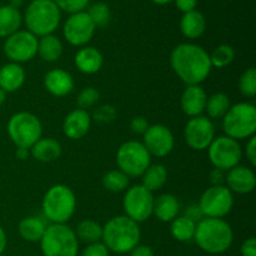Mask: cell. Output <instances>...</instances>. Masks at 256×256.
Wrapping results in <instances>:
<instances>
[{"instance_id":"cell-53","label":"cell","mask_w":256,"mask_h":256,"mask_svg":"<svg viewBox=\"0 0 256 256\" xmlns=\"http://www.w3.org/2000/svg\"></svg>"},{"instance_id":"cell-43","label":"cell","mask_w":256,"mask_h":256,"mask_svg":"<svg viewBox=\"0 0 256 256\" xmlns=\"http://www.w3.org/2000/svg\"><path fill=\"white\" fill-rule=\"evenodd\" d=\"M242 256H256V239L249 238L245 240L242 245Z\"/></svg>"},{"instance_id":"cell-45","label":"cell","mask_w":256,"mask_h":256,"mask_svg":"<svg viewBox=\"0 0 256 256\" xmlns=\"http://www.w3.org/2000/svg\"><path fill=\"white\" fill-rule=\"evenodd\" d=\"M185 216L192 219V222H195L196 224L202 219V218H204L198 205H190V206L186 209V212H185Z\"/></svg>"},{"instance_id":"cell-38","label":"cell","mask_w":256,"mask_h":256,"mask_svg":"<svg viewBox=\"0 0 256 256\" xmlns=\"http://www.w3.org/2000/svg\"><path fill=\"white\" fill-rule=\"evenodd\" d=\"M56 4L60 10L75 14V12H84L85 8L88 6L90 0H52Z\"/></svg>"},{"instance_id":"cell-28","label":"cell","mask_w":256,"mask_h":256,"mask_svg":"<svg viewBox=\"0 0 256 256\" xmlns=\"http://www.w3.org/2000/svg\"><path fill=\"white\" fill-rule=\"evenodd\" d=\"M22 25V14L10 5L0 6V38H8L16 32Z\"/></svg>"},{"instance_id":"cell-36","label":"cell","mask_w":256,"mask_h":256,"mask_svg":"<svg viewBox=\"0 0 256 256\" xmlns=\"http://www.w3.org/2000/svg\"><path fill=\"white\" fill-rule=\"evenodd\" d=\"M239 90L244 96L254 98L256 95V70L250 68L242 72L239 79Z\"/></svg>"},{"instance_id":"cell-49","label":"cell","mask_w":256,"mask_h":256,"mask_svg":"<svg viewBox=\"0 0 256 256\" xmlns=\"http://www.w3.org/2000/svg\"><path fill=\"white\" fill-rule=\"evenodd\" d=\"M29 149H25V148H16V152H15V155L19 160H25L29 156Z\"/></svg>"},{"instance_id":"cell-46","label":"cell","mask_w":256,"mask_h":256,"mask_svg":"<svg viewBox=\"0 0 256 256\" xmlns=\"http://www.w3.org/2000/svg\"><path fill=\"white\" fill-rule=\"evenodd\" d=\"M130 256H154V252L146 245H138L130 252Z\"/></svg>"},{"instance_id":"cell-18","label":"cell","mask_w":256,"mask_h":256,"mask_svg":"<svg viewBox=\"0 0 256 256\" xmlns=\"http://www.w3.org/2000/svg\"><path fill=\"white\" fill-rule=\"evenodd\" d=\"M92 126V116L86 110L75 109L70 112L62 122V132L69 139L78 140L84 138Z\"/></svg>"},{"instance_id":"cell-14","label":"cell","mask_w":256,"mask_h":256,"mask_svg":"<svg viewBox=\"0 0 256 256\" xmlns=\"http://www.w3.org/2000/svg\"><path fill=\"white\" fill-rule=\"evenodd\" d=\"M184 138L186 144L192 150L202 152L208 149L215 139L214 122L202 115L192 118L185 125Z\"/></svg>"},{"instance_id":"cell-8","label":"cell","mask_w":256,"mask_h":256,"mask_svg":"<svg viewBox=\"0 0 256 256\" xmlns=\"http://www.w3.org/2000/svg\"><path fill=\"white\" fill-rule=\"evenodd\" d=\"M8 135L16 148L29 149L42 138V125L39 118L32 112H20L8 122Z\"/></svg>"},{"instance_id":"cell-3","label":"cell","mask_w":256,"mask_h":256,"mask_svg":"<svg viewBox=\"0 0 256 256\" xmlns=\"http://www.w3.org/2000/svg\"><path fill=\"white\" fill-rule=\"evenodd\" d=\"M232 229L225 220L202 218L196 224L194 240L208 254H222L232 246Z\"/></svg>"},{"instance_id":"cell-4","label":"cell","mask_w":256,"mask_h":256,"mask_svg":"<svg viewBox=\"0 0 256 256\" xmlns=\"http://www.w3.org/2000/svg\"><path fill=\"white\" fill-rule=\"evenodd\" d=\"M42 214L52 224H66L76 209L74 192L64 184H56L45 192L42 202Z\"/></svg>"},{"instance_id":"cell-31","label":"cell","mask_w":256,"mask_h":256,"mask_svg":"<svg viewBox=\"0 0 256 256\" xmlns=\"http://www.w3.org/2000/svg\"><path fill=\"white\" fill-rule=\"evenodd\" d=\"M79 242L85 244H94L99 242L102 236V226L95 220L85 219L78 224L76 230H74Z\"/></svg>"},{"instance_id":"cell-32","label":"cell","mask_w":256,"mask_h":256,"mask_svg":"<svg viewBox=\"0 0 256 256\" xmlns=\"http://www.w3.org/2000/svg\"><path fill=\"white\" fill-rule=\"evenodd\" d=\"M230 106L232 105H230L229 96L224 92H216V94H212V96L208 98L205 110H206L208 118L210 120L222 119L226 114L228 110L230 109Z\"/></svg>"},{"instance_id":"cell-39","label":"cell","mask_w":256,"mask_h":256,"mask_svg":"<svg viewBox=\"0 0 256 256\" xmlns=\"http://www.w3.org/2000/svg\"><path fill=\"white\" fill-rule=\"evenodd\" d=\"M115 118H116V110H115L112 105H102V106H99L94 112L95 122H102V124L112 122Z\"/></svg>"},{"instance_id":"cell-48","label":"cell","mask_w":256,"mask_h":256,"mask_svg":"<svg viewBox=\"0 0 256 256\" xmlns=\"http://www.w3.org/2000/svg\"><path fill=\"white\" fill-rule=\"evenodd\" d=\"M8 245V238H6V232L5 230L0 226V256L2 255V252H5Z\"/></svg>"},{"instance_id":"cell-10","label":"cell","mask_w":256,"mask_h":256,"mask_svg":"<svg viewBox=\"0 0 256 256\" xmlns=\"http://www.w3.org/2000/svg\"><path fill=\"white\" fill-rule=\"evenodd\" d=\"M198 206L204 218L222 219L234 206V195L225 185H212L202 192Z\"/></svg>"},{"instance_id":"cell-30","label":"cell","mask_w":256,"mask_h":256,"mask_svg":"<svg viewBox=\"0 0 256 256\" xmlns=\"http://www.w3.org/2000/svg\"><path fill=\"white\" fill-rule=\"evenodd\" d=\"M195 229H196V222L185 215L176 216L170 222V232L178 242H188L194 239Z\"/></svg>"},{"instance_id":"cell-11","label":"cell","mask_w":256,"mask_h":256,"mask_svg":"<svg viewBox=\"0 0 256 256\" xmlns=\"http://www.w3.org/2000/svg\"><path fill=\"white\" fill-rule=\"evenodd\" d=\"M208 150L210 162L214 165L215 169H220L222 172H229L232 168L238 166L242 156L239 142L226 135L215 138Z\"/></svg>"},{"instance_id":"cell-33","label":"cell","mask_w":256,"mask_h":256,"mask_svg":"<svg viewBox=\"0 0 256 256\" xmlns=\"http://www.w3.org/2000/svg\"><path fill=\"white\" fill-rule=\"evenodd\" d=\"M102 185L108 192H124L129 185V178L122 170H110L102 176Z\"/></svg>"},{"instance_id":"cell-9","label":"cell","mask_w":256,"mask_h":256,"mask_svg":"<svg viewBox=\"0 0 256 256\" xmlns=\"http://www.w3.org/2000/svg\"><path fill=\"white\" fill-rule=\"evenodd\" d=\"M116 164L128 178H139L152 164V155L142 142L130 140L118 149Z\"/></svg>"},{"instance_id":"cell-29","label":"cell","mask_w":256,"mask_h":256,"mask_svg":"<svg viewBox=\"0 0 256 256\" xmlns=\"http://www.w3.org/2000/svg\"><path fill=\"white\" fill-rule=\"evenodd\" d=\"M142 186L146 188L149 192H154L156 190H160L168 180V170L164 165L162 164H154L149 165L144 174L142 175Z\"/></svg>"},{"instance_id":"cell-17","label":"cell","mask_w":256,"mask_h":256,"mask_svg":"<svg viewBox=\"0 0 256 256\" xmlns=\"http://www.w3.org/2000/svg\"><path fill=\"white\" fill-rule=\"evenodd\" d=\"M226 188L236 194H249L255 189L256 176L254 170L246 166H235L225 176Z\"/></svg>"},{"instance_id":"cell-51","label":"cell","mask_w":256,"mask_h":256,"mask_svg":"<svg viewBox=\"0 0 256 256\" xmlns=\"http://www.w3.org/2000/svg\"><path fill=\"white\" fill-rule=\"evenodd\" d=\"M5 100H6V92H5L2 89H0V106L4 104Z\"/></svg>"},{"instance_id":"cell-40","label":"cell","mask_w":256,"mask_h":256,"mask_svg":"<svg viewBox=\"0 0 256 256\" xmlns=\"http://www.w3.org/2000/svg\"><path fill=\"white\" fill-rule=\"evenodd\" d=\"M80 256H109V250L102 242L89 244Z\"/></svg>"},{"instance_id":"cell-35","label":"cell","mask_w":256,"mask_h":256,"mask_svg":"<svg viewBox=\"0 0 256 256\" xmlns=\"http://www.w3.org/2000/svg\"><path fill=\"white\" fill-rule=\"evenodd\" d=\"M90 19L92 20L95 26H105L109 24L110 18H112V12H110L109 6L104 2H96V4L92 5L89 12H86Z\"/></svg>"},{"instance_id":"cell-6","label":"cell","mask_w":256,"mask_h":256,"mask_svg":"<svg viewBox=\"0 0 256 256\" xmlns=\"http://www.w3.org/2000/svg\"><path fill=\"white\" fill-rule=\"evenodd\" d=\"M222 130L232 139H250L256 132V108L252 102H238L222 118Z\"/></svg>"},{"instance_id":"cell-34","label":"cell","mask_w":256,"mask_h":256,"mask_svg":"<svg viewBox=\"0 0 256 256\" xmlns=\"http://www.w3.org/2000/svg\"><path fill=\"white\" fill-rule=\"evenodd\" d=\"M234 58V48L228 44H222L215 48L214 52H212V55H210V62H212V66L218 68V69H222V68L232 64Z\"/></svg>"},{"instance_id":"cell-21","label":"cell","mask_w":256,"mask_h":256,"mask_svg":"<svg viewBox=\"0 0 256 256\" xmlns=\"http://www.w3.org/2000/svg\"><path fill=\"white\" fill-rule=\"evenodd\" d=\"M75 66L82 74L92 75L99 72L102 66V54L92 46H82L75 55Z\"/></svg>"},{"instance_id":"cell-7","label":"cell","mask_w":256,"mask_h":256,"mask_svg":"<svg viewBox=\"0 0 256 256\" xmlns=\"http://www.w3.org/2000/svg\"><path fill=\"white\" fill-rule=\"evenodd\" d=\"M39 242L44 256H76L79 252V240L66 224L48 225Z\"/></svg>"},{"instance_id":"cell-2","label":"cell","mask_w":256,"mask_h":256,"mask_svg":"<svg viewBox=\"0 0 256 256\" xmlns=\"http://www.w3.org/2000/svg\"><path fill=\"white\" fill-rule=\"evenodd\" d=\"M142 238L139 224L125 215L112 218L102 226V244L109 252L126 254L138 246Z\"/></svg>"},{"instance_id":"cell-1","label":"cell","mask_w":256,"mask_h":256,"mask_svg":"<svg viewBox=\"0 0 256 256\" xmlns=\"http://www.w3.org/2000/svg\"><path fill=\"white\" fill-rule=\"evenodd\" d=\"M170 64L175 74L188 85H199L212 72L210 55L196 44L178 45L170 55Z\"/></svg>"},{"instance_id":"cell-41","label":"cell","mask_w":256,"mask_h":256,"mask_svg":"<svg viewBox=\"0 0 256 256\" xmlns=\"http://www.w3.org/2000/svg\"><path fill=\"white\" fill-rule=\"evenodd\" d=\"M149 128V122L144 116H135L130 122V129L134 134H142L144 135L145 132Z\"/></svg>"},{"instance_id":"cell-24","label":"cell","mask_w":256,"mask_h":256,"mask_svg":"<svg viewBox=\"0 0 256 256\" xmlns=\"http://www.w3.org/2000/svg\"><path fill=\"white\" fill-rule=\"evenodd\" d=\"M30 154L34 159L42 162H50L58 160L62 155V145L52 138H40L32 148Z\"/></svg>"},{"instance_id":"cell-22","label":"cell","mask_w":256,"mask_h":256,"mask_svg":"<svg viewBox=\"0 0 256 256\" xmlns=\"http://www.w3.org/2000/svg\"><path fill=\"white\" fill-rule=\"evenodd\" d=\"M25 70L16 62H9L0 68V89L5 92H14L24 85Z\"/></svg>"},{"instance_id":"cell-42","label":"cell","mask_w":256,"mask_h":256,"mask_svg":"<svg viewBox=\"0 0 256 256\" xmlns=\"http://www.w3.org/2000/svg\"><path fill=\"white\" fill-rule=\"evenodd\" d=\"M248 160L252 166H256V136H252L246 144V150H245Z\"/></svg>"},{"instance_id":"cell-15","label":"cell","mask_w":256,"mask_h":256,"mask_svg":"<svg viewBox=\"0 0 256 256\" xmlns=\"http://www.w3.org/2000/svg\"><path fill=\"white\" fill-rule=\"evenodd\" d=\"M96 26L86 12L72 14L64 24V36L69 44L74 46H85L94 36Z\"/></svg>"},{"instance_id":"cell-52","label":"cell","mask_w":256,"mask_h":256,"mask_svg":"<svg viewBox=\"0 0 256 256\" xmlns=\"http://www.w3.org/2000/svg\"><path fill=\"white\" fill-rule=\"evenodd\" d=\"M152 2H154L155 4L165 5V4H169V2H172V0H152Z\"/></svg>"},{"instance_id":"cell-47","label":"cell","mask_w":256,"mask_h":256,"mask_svg":"<svg viewBox=\"0 0 256 256\" xmlns=\"http://www.w3.org/2000/svg\"><path fill=\"white\" fill-rule=\"evenodd\" d=\"M225 180L224 172L220 169H212L210 172V182L212 185H222V182Z\"/></svg>"},{"instance_id":"cell-44","label":"cell","mask_w":256,"mask_h":256,"mask_svg":"<svg viewBox=\"0 0 256 256\" xmlns=\"http://www.w3.org/2000/svg\"><path fill=\"white\" fill-rule=\"evenodd\" d=\"M196 4H198V0H175V5H176V8L180 10V12H184V14L185 12H192V10H195Z\"/></svg>"},{"instance_id":"cell-13","label":"cell","mask_w":256,"mask_h":256,"mask_svg":"<svg viewBox=\"0 0 256 256\" xmlns=\"http://www.w3.org/2000/svg\"><path fill=\"white\" fill-rule=\"evenodd\" d=\"M4 52L12 62H26L38 54V38L28 30H18L6 38Z\"/></svg>"},{"instance_id":"cell-5","label":"cell","mask_w":256,"mask_h":256,"mask_svg":"<svg viewBox=\"0 0 256 256\" xmlns=\"http://www.w3.org/2000/svg\"><path fill=\"white\" fill-rule=\"evenodd\" d=\"M60 19V9L52 0H32L24 15L28 32L36 38L52 34L59 26Z\"/></svg>"},{"instance_id":"cell-19","label":"cell","mask_w":256,"mask_h":256,"mask_svg":"<svg viewBox=\"0 0 256 256\" xmlns=\"http://www.w3.org/2000/svg\"><path fill=\"white\" fill-rule=\"evenodd\" d=\"M208 95L200 85H188L180 100L182 110L188 116L195 118L202 115L206 106Z\"/></svg>"},{"instance_id":"cell-25","label":"cell","mask_w":256,"mask_h":256,"mask_svg":"<svg viewBox=\"0 0 256 256\" xmlns=\"http://www.w3.org/2000/svg\"><path fill=\"white\" fill-rule=\"evenodd\" d=\"M206 29V20L204 14L199 10L185 12L180 20V30L188 39H198L204 34Z\"/></svg>"},{"instance_id":"cell-12","label":"cell","mask_w":256,"mask_h":256,"mask_svg":"<svg viewBox=\"0 0 256 256\" xmlns=\"http://www.w3.org/2000/svg\"><path fill=\"white\" fill-rule=\"evenodd\" d=\"M154 195L142 185H134L128 189L122 200L125 216L135 222H142L152 215Z\"/></svg>"},{"instance_id":"cell-26","label":"cell","mask_w":256,"mask_h":256,"mask_svg":"<svg viewBox=\"0 0 256 256\" xmlns=\"http://www.w3.org/2000/svg\"><path fill=\"white\" fill-rule=\"evenodd\" d=\"M62 54V42L55 35H45L38 40V55L46 62H55Z\"/></svg>"},{"instance_id":"cell-37","label":"cell","mask_w":256,"mask_h":256,"mask_svg":"<svg viewBox=\"0 0 256 256\" xmlns=\"http://www.w3.org/2000/svg\"><path fill=\"white\" fill-rule=\"evenodd\" d=\"M99 99L100 94L95 88H85V89H82V92H79V95H78V109H90V108H92L98 102H99Z\"/></svg>"},{"instance_id":"cell-50","label":"cell","mask_w":256,"mask_h":256,"mask_svg":"<svg viewBox=\"0 0 256 256\" xmlns=\"http://www.w3.org/2000/svg\"><path fill=\"white\" fill-rule=\"evenodd\" d=\"M22 0H10V6L15 8V9L19 10V6H22Z\"/></svg>"},{"instance_id":"cell-23","label":"cell","mask_w":256,"mask_h":256,"mask_svg":"<svg viewBox=\"0 0 256 256\" xmlns=\"http://www.w3.org/2000/svg\"><path fill=\"white\" fill-rule=\"evenodd\" d=\"M180 212V202L172 194H162L154 199L152 215L162 222H172Z\"/></svg>"},{"instance_id":"cell-27","label":"cell","mask_w":256,"mask_h":256,"mask_svg":"<svg viewBox=\"0 0 256 256\" xmlns=\"http://www.w3.org/2000/svg\"><path fill=\"white\" fill-rule=\"evenodd\" d=\"M48 225L45 224L44 220L39 219L36 216H29L22 219L19 222V234L25 242H39L46 230Z\"/></svg>"},{"instance_id":"cell-16","label":"cell","mask_w":256,"mask_h":256,"mask_svg":"<svg viewBox=\"0 0 256 256\" xmlns=\"http://www.w3.org/2000/svg\"><path fill=\"white\" fill-rule=\"evenodd\" d=\"M142 144L150 155L164 158L172 152L175 145L174 135L172 130L162 124L149 125L144 134Z\"/></svg>"},{"instance_id":"cell-20","label":"cell","mask_w":256,"mask_h":256,"mask_svg":"<svg viewBox=\"0 0 256 256\" xmlns=\"http://www.w3.org/2000/svg\"><path fill=\"white\" fill-rule=\"evenodd\" d=\"M44 88L52 96H66L74 89V79L62 69H52L44 76Z\"/></svg>"}]
</instances>
